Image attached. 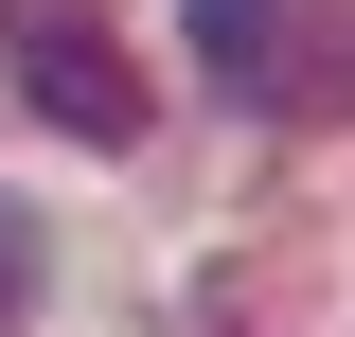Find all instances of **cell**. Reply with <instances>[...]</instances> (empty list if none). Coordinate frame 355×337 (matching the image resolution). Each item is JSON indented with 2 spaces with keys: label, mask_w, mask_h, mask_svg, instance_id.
Instances as JSON below:
<instances>
[{
  "label": "cell",
  "mask_w": 355,
  "mask_h": 337,
  "mask_svg": "<svg viewBox=\"0 0 355 337\" xmlns=\"http://www.w3.org/2000/svg\"><path fill=\"white\" fill-rule=\"evenodd\" d=\"M0 53H18V107H36L53 142H89V160L142 142V71H125V36H107L89 0H0Z\"/></svg>",
  "instance_id": "cell-1"
},
{
  "label": "cell",
  "mask_w": 355,
  "mask_h": 337,
  "mask_svg": "<svg viewBox=\"0 0 355 337\" xmlns=\"http://www.w3.org/2000/svg\"><path fill=\"white\" fill-rule=\"evenodd\" d=\"M178 36H196L214 89H266V71H284V0H178Z\"/></svg>",
  "instance_id": "cell-2"
},
{
  "label": "cell",
  "mask_w": 355,
  "mask_h": 337,
  "mask_svg": "<svg viewBox=\"0 0 355 337\" xmlns=\"http://www.w3.org/2000/svg\"><path fill=\"white\" fill-rule=\"evenodd\" d=\"M36 284H53V231H36L18 196H0V320H36Z\"/></svg>",
  "instance_id": "cell-3"
}]
</instances>
